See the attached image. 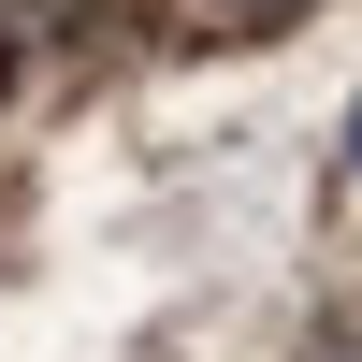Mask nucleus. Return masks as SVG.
<instances>
[{"instance_id":"obj_2","label":"nucleus","mask_w":362,"mask_h":362,"mask_svg":"<svg viewBox=\"0 0 362 362\" xmlns=\"http://www.w3.org/2000/svg\"><path fill=\"white\" fill-rule=\"evenodd\" d=\"M348 160H362V102H348Z\"/></svg>"},{"instance_id":"obj_1","label":"nucleus","mask_w":362,"mask_h":362,"mask_svg":"<svg viewBox=\"0 0 362 362\" xmlns=\"http://www.w3.org/2000/svg\"><path fill=\"white\" fill-rule=\"evenodd\" d=\"M232 15H305V0H232Z\"/></svg>"}]
</instances>
